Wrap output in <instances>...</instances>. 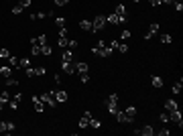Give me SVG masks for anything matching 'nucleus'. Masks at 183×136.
<instances>
[{"mask_svg": "<svg viewBox=\"0 0 183 136\" xmlns=\"http://www.w3.org/2000/svg\"><path fill=\"white\" fill-rule=\"evenodd\" d=\"M114 12H116L118 16H122V19H126V6H124V4H118Z\"/></svg>", "mask_w": 183, "mask_h": 136, "instance_id": "nucleus-21", "label": "nucleus"}, {"mask_svg": "<svg viewBox=\"0 0 183 136\" xmlns=\"http://www.w3.org/2000/svg\"><path fill=\"white\" fill-rule=\"evenodd\" d=\"M159 120H161V124H167V122H169V114H167V112H165V114H161V116H159Z\"/></svg>", "mask_w": 183, "mask_h": 136, "instance_id": "nucleus-38", "label": "nucleus"}, {"mask_svg": "<svg viewBox=\"0 0 183 136\" xmlns=\"http://www.w3.org/2000/svg\"><path fill=\"white\" fill-rule=\"evenodd\" d=\"M140 134H145V136H153V134H155V128L147 124V126H143V128H140Z\"/></svg>", "mask_w": 183, "mask_h": 136, "instance_id": "nucleus-20", "label": "nucleus"}, {"mask_svg": "<svg viewBox=\"0 0 183 136\" xmlns=\"http://www.w3.org/2000/svg\"><path fill=\"white\" fill-rule=\"evenodd\" d=\"M92 27H94V33H98V31H104V29H106V14L94 16V20H92Z\"/></svg>", "mask_w": 183, "mask_h": 136, "instance_id": "nucleus-2", "label": "nucleus"}, {"mask_svg": "<svg viewBox=\"0 0 183 136\" xmlns=\"http://www.w3.org/2000/svg\"><path fill=\"white\" fill-rule=\"evenodd\" d=\"M0 132H8V126H6L4 120H0Z\"/></svg>", "mask_w": 183, "mask_h": 136, "instance_id": "nucleus-41", "label": "nucleus"}, {"mask_svg": "<svg viewBox=\"0 0 183 136\" xmlns=\"http://www.w3.org/2000/svg\"><path fill=\"white\" fill-rule=\"evenodd\" d=\"M19 67H23V69L31 67V59H29V57H23V59H19Z\"/></svg>", "mask_w": 183, "mask_h": 136, "instance_id": "nucleus-23", "label": "nucleus"}, {"mask_svg": "<svg viewBox=\"0 0 183 136\" xmlns=\"http://www.w3.org/2000/svg\"><path fill=\"white\" fill-rule=\"evenodd\" d=\"M114 116H116V122H120V124H132V120H130V118L126 116V114L122 112V110H116Z\"/></svg>", "mask_w": 183, "mask_h": 136, "instance_id": "nucleus-8", "label": "nucleus"}, {"mask_svg": "<svg viewBox=\"0 0 183 136\" xmlns=\"http://www.w3.org/2000/svg\"><path fill=\"white\" fill-rule=\"evenodd\" d=\"M23 6H20V4H16V6H12V14H23Z\"/></svg>", "mask_w": 183, "mask_h": 136, "instance_id": "nucleus-32", "label": "nucleus"}, {"mask_svg": "<svg viewBox=\"0 0 183 136\" xmlns=\"http://www.w3.org/2000/svg\"><path fill=\"white\" fill-rule=\"evenodd\" d=\"M0 75H2V77H12V67H10V65H2V67H0Z\"/></svg>", "mask_w": 183, "mask_h": 136, "instance_id": "nucleus-16", "label": "nucleus"}, {"mask_svg": "<svg viewBox=\"0 0 183 136\" xmlns=\"http://www.w3.org/2000/svg\"><path fill=\"white\" fill-rule=\"evenodd\" d=\"M77 45H79V43H77L75 39H69V43H67V49H77Z\"/></svg>", "mask_w": 183, "mask_h": 136, "instance_id": "nucleus-36", "label": "nucleus"}, {"mask_svg": "<svg viewBox=\"0 0 183 136\" xmlns=\"http://www.w3.org/2000/svg\"><path fill=\"white\" fill-rule=\"evenodd\" d=\"M90 126H92V128H96V130H98V128L102 126V122H100V120H96V118L92 116V118H90Z\"/></svg>", "mask_w": 183, "mask_h": 136, "instance_id": "nucleus-27", "label": "nucleus"}, {"mask_svg": "<svg viewBox=\"0 0 183 136\" xmlns=\"http://www.w3.org/2000/svg\"><path fill=\"white\" fill-rule=\"evenodd\" d=\"M31 53H33V57L41 55V47H39V45H31Z\"/></svg>", "mask_w": 183, "mask_h": 136, "instance_id": "nucleus-29", "label": "nucleus"}, {"mask_svg": "<svg viewBox=\"0 0 183 136\" xmlns=\"http://www.w3.org/2000/svg\"><path fill=\"white\" fill-rule=\"evenodd\" d=\"M75 71L77 73H87V71H90V65L83 63V61H77V63H75Z\"/></svg>", "mask_w": 183, "mask_h": 136, "instance_id": "nucleus-15", "label": "nucleus"}, {"mask_svg": "<svg viewBox=\"0 0 183 136\" xmlns=\"http://www.w3.org/2000/svg\"><path fill=\"white\" fill-rule=\"evenodd\" d=\"M45 73H47V69H45V67H41V65H39V67H35V75H37V77H43Z\"/></svg>", "mask_w": 183, "mask_h": 136, "instance_id": "nucleus-26", "label": "nucleus"}, {"mask_svg": "<svg viewBox=\"0 0 183 136\" xmlns=\"http://www.w3.org/2000/svg\"><path fill=\"white\" fill-rule=\"evenodd\" d=\"M151 83H153V88L159 89V88H163V83H165V81L159 77V75H153V77H151Z\"/></svg>", "mask_w": 183, "mask_h": 136, "instance_id": "nucleus-17", "label": "nucleus"}, {"mask_svg": "<svg viewBox=\"0 0 183 136\" xmlns=\"http://www.w3.org/2000/svg\"><path fill=\"white\" fill-rule=\"evenodd\" d=\"M79 29L86 31V33H94V27H92V20H79Z\"/></svg>", "mask_w": 183, "mask_h": 136, "instance_id": "nucleus-13", "label": "nucleus"}, {"mask_svg": "<svg viewBox=\"0 0 183 136\" xmlns=\"http://www.w3.org/2000/svg\"><path fill=\"white\" fill-rule=\"evenodd\" d=\"M104 108H106L110 114H114L116 110H118V96H116V93H110V96L104 100Z\"/></svg>", "mask_w": 183, "mask_h": 136, "instance_id": "nucleus-1", "label": "nucleus"}, {"mask_svg": "<svg viewBox=\"0 0 183 136\" xmlns=\"http://www.w3.org/2000/svg\"><path fill=\"white\" fill-rule=\"evenodd\" d=\"M90 118H92V112H90V110H86V112H83V116L79 118V122H77V126L82 128V130H86V128L90 126Z\"/></svg>", "mask_w": 183, "mask_h": 136, "instance_id": "nucleus-6", "label": "nucleus"}, {"mask_svg": "<svg viewBox=\"0 0 183 136\" xmlns=\"http://www.w3.org/2000/svg\"><path fill=\"white\" fill-rule=\"evenodd\" d=\"M8 63H10V67H19V59H16L15 55H10V57H8Z\"/></svg>", "mask_w": 183, "mask_h": 136, "instance_id": "nucleus-30", "label": "nucleus"}, {"mask_svg": "<svg viewBox=\"0 0 183 136\" xmlns=\"http://www.w3.org/2000/svg\"><path fill=\"white\" fill-rule=\"evenodd\" d=\"M61 61H73V49H65V51H63Z\"/></svg>", "mask_w": 183, "mask_h": 136, "instance_id": "nucleus-18", "label": "nucleus"}, {"mask_svg": "<svg viewBox=\"0 0 183 136\" xmlns=\"http://www.w3.org/2000/svg\"><path fill=\"white\" fill-rule=\"evenodd\" d=\"M27 75H29V77H33V75H35V67H27Z\"/></svg>", "mask_w": 183, "mask_h": 136, "instance_id": "nucleus-48", "label": "nucleus"}, {"mask_svg": "<svg viewBox=\"0 0 183 136\" xmlns=\"http://www.w3.org/2000/svg\"><path fill=\"white\" fill-rule=\"evenodd\" d=\"M118 51H120V53H126V51H128V45L126 43H118Z\"/></svg>", "mask_w": 183, "mask_h": 136, "instance_id": "nucleus-37", "label": "nucleus"}, {"mask_svg": "<svg viewBox=\"0 0 183 136\" xmlns=\"http://www.w3.org/2000/svg\"><path fill=\"white\" fill-rule=\"evenodd\" d=\"M128 37H130V31H122V33H120V39L122 41H126Z\"/></svg>", "mask_w": 183, "mask_h": 136, "instance_id": "nucleus-44", "label": "nucleus"}, {"mask_svg": "<svg viewBox=\"0 0 183 136\" xmlns=\"http://www.w3.org/2000/svg\"><path fill=\"white\" fill-rule=\"evenodd\" d=\"M39 97H41V100H43V104H47L49 108H57V100L53 97V93H51V92H45V93H41Z\"/></svg>", "mask_w": 183, "mask_h": 136, "instance_id": "nucleus-3", "label": "nucleus"}, {"mask_svg": "<svg viewBox=\"0 0 183 136\" xmlns=\"http://www.w3.org/2000/svg\"><path fill=\"white\" fill-rule=\"evenodd\" d=\"M82 75V83H87L90 81V73H79Z\"/></svg>", "mask_w": 183, "mask_h": 136, "instance_id": "nucleus-42", "label": "nucleus"}, {"mask_svg": "<svg viewBox=\"0 0 183 136\" xmlns=\"http://www.w3.org/2000/svg\"><path fill=\"white\" fill-rule=\"evenodd\" d=\"M6 126H8V132L16 130V126H15V122H6Z\"/></svg>", "mask_w": 183, "mask_h": 136, "instance_id": "nucleus-46", "label": "nucleus"}, {"mask_svg": "<svg viewBox=\"0 0 183 136\" xmlns=\"http://www.w3.org/2000/svg\"><path fill=\"white\" fill-rule=\"evenodd\" d=\"M155 134H159V136H169V130H167V128H161V130H157Z\"/></svg>", "mask_w": 183, "mask_h": 136, "instance_id": "nucleus-40", "label": "nucleus"}, {"mask_svg": "<svg viewBox=\"0 0 183 136\" xmlns=\"http://www.w3.org/2000/svg\"><path fill=\"white\" fill-rule=\"evenodd\" d=\"M181 89H183V83H181V79H179V81H177V83L173 85V93H179Z\"/></svg>", "mask_w": 183, "mask_h": 136, "instance_id": "nucleus-31", "label": "nucleus"}, {"mask_svg": "<svg viewBox=\"0 0 183 136\" xmlns=\"http://www.w3.org/2000/svg\"><path fill=\"white\" fill-rule=\"evenodd\" d=\"M173 8L177 10V12H183V2H179V0H177V2H173Z\"/></svg>", "mask_w": 183, "mask_h": 136, "instance_id": "nucleus-34", "label": "nucleus"}, {"mask_svg": "<svg viewBox=\"0 0 183 136\" xmlns=\"http://www.w3.org/2000/svg\"><path fill=\"white\" fill-rule=\"evenodd\" d=\"M0 57H2V59H8L10 57V51H8V49H0Z\"/></svg>", "mask_w": 183, "mask_h": 136, "instance_id": "nucleus-35", "label": "nucleus"}, {"mask_svg": "<svg viewBox=\"0 0 183 136\" xmlns=\"http://www.w3.org/2000/svg\"><path fill=\"white\" fill-rule=\"evenodd\" d=\"M33 108H35V112H37V114H41L45 110V104H43V100H41L39 96H33Z\"/></svg>", "mask_w": 183, "mask_h": 136, "instance_id": "nucleus-9", "label": "nucleus"}, {"mask_svg": "<svg viewBox=\"0 0 183 136\" xmlns=\"http://www.w3.org/2000/svg\"><path fill=\"white\" fill-rule=\"evenodd\" d=\"M19 4H20V6H23V8H27V6H31V0H20Z\"/></svg>", "mask_w": 183, "mask_h": 136, "instance_id": "nucleus-47", "label": "nucleus"}, {"mask_svg": "<svg viewBox=\"0 0 183 136\" xmlns=\"http://www.w3.org/2000/svg\"><path fill=\"white\" fill-rule=\"evenodd\" d=\"M169 114V122H173V124H177L179 128H183V116L179 110H175V112H167Z\"/></svg>", "mask_w": 183, "mask_h": 136, "instance_id": "nucleus-4", "label": "nucleus"}, {"mask_svg": "<svg viewBox=\"0 0 183 136\" xmlns=\"http://www.w3.org/2000/svg\"><path fill=\"white\" fill-rule=\"evenodd\" d=\"M45 16H47L45 12H37V14H31V19H35V20H43Z\"/></svg>", "mask_w": 183, "mask_h": 136, "instance_id": "nucleus-33", "label": "nucleus"}, {"mask_svg": "<svg viewBox=\"0 0 183 136\" xmlns=\"http://www.w3.org/2000/svg\"><path fill=\"white\" fill-rule=\"evenodd\" d=\"M124 114H126V116L130 118V120H134V116H136V106H126Z\"/></svg>", "mask_w": 183, "mask_h": 136, "instance_id": "nucleus-19", "label": "nucleus"}, {"mask_svg": "<svg viewBox=\"0 0 183 136\" xmlns=\"http://www.w3.org/2000/svg\"><path fill=\"white\" fill-rule=\"evenodd\" d=\"M149 4H151V6H159L161 0H149Z\"/></svg>", "mask_w": 183, "mask_h": 136, "instance_id": "nucleus-50", "label": "nucleus"}, {"mask_svg": "<svg viewBox=\"0 0 183 136\" xmlns=\"http://www.w3.org/2000/svg\"><path fill=\"white\" fill-rule=\"evenodd\" d=\"M132 2H140V0H132Z\"/></svg>", "mask_w": 183, "mask_h": 136, "instance_id": "nucleus-52", "label": "nucleus"}, {"mask_svg": "<svg viewBox=\"0 0 183 136\" xmlns=\"http://www.w3.org/2000/svg\"><path fill=\"white\" fill-rule=\"evenodd\" d=\"M53 2H55V4H57V6H65V4H67V2H69V0H53Z\"/></svg>", "mask_w": 183, "mask_h": 136, "instance_id": "nucleus-45", "label": "nucleus"}, {"mask_svg": "<svg viewBox=\"0 0 183 136\" xmlns=\"http://www.w3.org/2000/svg\"><path fill=\"white\" fill-rule=\"evenodd\" d=\"M161 43H165V45H169V43H173V37L169 33H163L161 35Z\"/></svg>", "mask_w": 183, "mask_h": 136, "instance_id": "nucleus-24", "label": "nucleus"}, {"mask_svg": "<svg viewBox=\"0 0 183 136\" xmlns=\"http://www.w3.org/2000/svg\"><path fill=\"white\" fill-rule=\"evenodd\" d=\"M19 104H20V102H16L15 97H12V100H10V102H8V106L12 108V110H16V108H19Z\"/></svg>", "mask_w": 183, "mask_h": 136, "instance_id": "nucleus-39", "label": "nucleus"}, {"mask_svg": "<svg viewBox=\"0 0 183 136\" xmlns=\"http://www.w3.org/2000/svg\"><path fill=\"white\" fill-rule=\"evenodd\" d=\"M53 81L55 83H61V75H59V73H55V75H53Z\"/></svg>", "mask_w": 183, "mask_h": 136, "instance_id": "nucleus-49", "label": "nucleus"}, {"mask_svg": "<svg viewBox=\"0 0 183 136\" xmlns=\"http://www.w3.org/2000/svg\"><path fill=\"white\" fill-rule=\"evenodd\" d=\"M31 45H39V47L47 45V35H39V37H33V39H31Z\"/></svg>", "mask_w": 183, "mask_h": 136, "instance_id": "nucleus-11", "label": "nucleus"}, {"mask_svg": "<svg viewBox=\"0 0 183 136\" xmlns=\"http://www.w3.org/2000/svg\"><path fill=\"white\" fill-rule=\"evenodd\" d=\"M0 102L4 104V106H6V104L10 102V93H8V89H4V92L0 93Z\"/></svg>", "mask_w": 183, "mask_h": 136, "instance_id": "nucleus-22", "label": "nucleus"}, {"mask_svg": "<svg viewBox=\"0 0 183 136\" xmlns=\"http://www.w3.org/2000/svg\"><path fill=\"white\" fill-rule=\"evenodd\" d=\"M175 110H179L177 102H175V100H167V102H165V112H175Z\"/></svg>", "mask_w": 183, "mask_h": 136, "instance_id": "nucleus-14", "label": "nucleus"}, {"mask_svg": "<svg viewBox=\"0 0 183 136\" xmlns=\"http://www.w3.org/2000/svg\"><path fill=\"white\" fill-rule=\"evenodd\" d=\"M55 24H57V29H65V19H63V16H57V19H55Z\"/></svg>", "mask_w": 183, "mask_h": 136, "instance_id": "nucleus-28", "label": "nucleus"}, {"mask_svg": "<svg viewBox=\"0 0 183 136\" xmlns=\"http://www.w3.org/2000/svg\"><path fill=\"white\" fill-rule=\"evenodd\" d=\"M53 53V49L49 47V43L47 45H43V47H41V55H45V57H49V55Z\"/></svg>", "mask_w": 183, "mask_h": 136, "instance_id": "nucleus-25", "label": "nucleus"}, {"mask_svg": "<svg viewBox=\"0 0 183 136\" xmlns=\"http://www.w3.org/2000/svg\"><path fill=\"white\" fill-rule=\"evenodd\" d=\"M61 71L67 73V75H73L75 73V61H61Z\"/></svg>", "mask_w": 183, "mask_h": 136, "instance_id": "nucleus-5", "label": "nucleus"}, {"mask_svg": "<svg viewBox=\"0 0 183 136\" xmlns=\"http://www.w3.org/2000/svg\"><path fill=\"white\" fill-rule=\"evenodd\" d=\"M53 93V97L57 100V104H63V102H67V93L63 92V89H55V92H51Z\"/></svg>", "mask_w": 183, "mask_h": 136, "instance_id": "nucleus-10", "label": "nucleus"}, {"mask_svg": "<svg viewBox=\"0 0 183 136\" xmlns=\"http://www.w3.org/2000/svg\"><path fill=\"white\" fill-rule=\"evenodd\" d=\"M173 2H177V0H161V4H173Z\"/></svg>", "mask_w": 183, "mask_h": 136, "instance_id": "nucleus-51", "label": "nucleus"}, {"mask_svg": "<svg viewBox=\"0 0 183 136\" xmlns=\"http://www.w3.org/2000/svg\"><path fill=\"white\" fill-rule=\"evenodd\" d=\"M126 23V19H122V16H118L116 12H112V14L106 16V24H122Z\"/></svg>", "mask_w": 183, "mask_h": 136, "instance_id": "nucleus-7", "label": "nucleus"}, {"mask_svg": "<svg viewBox=\"0 0 183 136\" xmlns=\"http://www.w3.org/2000/svg\"><path fill=\"white\" fill-rule=\"evenodd\" d=\"M159 29H161V27H159V23H153V24L149 27V31L145 33V39H151V37H153L155 33H159Z\"/></svg>", "mask_w": 183, "mask_h": 136, "instance_id": "nucleus-12", "label": "nucleus"}, {"mask_svg": "<svg viewBox=\"0 0 183 136\" xmlns=\"http://www.w3.org/2000/svg\"><path fill=\"white\" fill-rule=\"evenodd\" d=\"M16 83L19 81H16L15 77H6V85H16Z\"/></svg>", "mask_w": 183, "mask_h": 136, "instance_id": "nucleus-43", "label": "nucleus"}]
</instances>
